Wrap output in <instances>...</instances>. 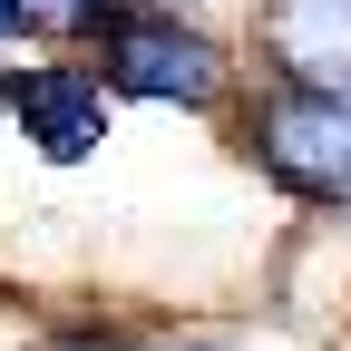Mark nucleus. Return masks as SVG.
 Returning <instances> with one entry per match:
<instances>
[{"mask_svg": "<svg viewBox=\"0 0 351 351\" xmlns=\"http://www.w3.org/2000/svg\"><path fill=\"white\" fill-rule=\"evenodd\" d=\"M166 10H205V0H166Z\"/></svg>", "mask_w": 351, "mask_h": 351, "instance_id": "nucleus-9", "label": "nucleus"}, {"mask_svg": "<svg viewBox=\"0 0 351 351\" xmlns=\"http://www.w3.org/2000/svg\"><path fill=\"white\" fill-rule=\"evenodd\" d=\"M78 59L98 69L117 108H176V117L225 127V108L244 98V49L205 10H166V0H117Z\"/></svg>", "mask_w": 351, "mask_h": 351, "instance_id": "nucleus-1", "label": "nucleus"}, {"mask_svg": "<svg viewBox=\"0 0 351 351\" xmlns=\"http://www.w3.org/2000/svg\"><path fill=\"white\" fill-rule=\"evenodd\" d=\"M0 127L39 166H98V147L117 137V98L78 49H20L0 59Z\"/></svg>", "mask_w": 351, "mask_h": 351, "instance_id": "nucleus-3", "label": "nucleus"}, {"mask_svg": "<svg viewBox=\"0 0 351 351\" xmlns=\"http://www.w3.org/2000/svg\"><path fill=\"white\" fill-rule=\"evenodd\" d=\"M108 10H117V0H20V20L39 29V49H88Z\"/></svg>", "mask_w": 351, "mask_h": 351, "instance_id": "nucleus-5", "label": "nucleus"}, {"mask_svg": "<svg viewBox=\"0 0 351 351\" xmlns=\"http://www.w3.org/2000/svg\"><path fill=\"white\" fill-rule=\"evenodd\" d=\"M39 351H156V332L147 322H108V313H69V322L39 332Z\"/></svg>", "mask_w": 351, "mask_h": 351, "instance_id": "nucleus-6", "label": "nucleus"}, {"mask_svg": "<svg viewBox=\"0 0 351 351\" xmlns=\"http://www.w3.org/2000/svg\"><path fill=\"white\" fill-rule=\"evenodd\" d=\"M20 49H39V29L20 20V0H0V59H20Z\"/></svg>", "mask_w": 351, "mask_h": 351, "instance_id": "nucleus-7", "label": "nucleus"}, {"mask_svg": "<svg viewBox=\"0 0 351 351\" xmlns=\"http://www.w3.org/2000/svg\"><path fill=\"white\" fill-rule=\"evenodd\" d=\"M156 351H234V341H205V332H156Z\"/></svg>", "mask_w": 351, "mask_h": 351, "instance_id": "nucleus-8", "label": "nucleus"}, {"mask_svg": "<svg viewBox=\"0 0 351 351\" xmlns=\"http://www.w3.org/2000/svg\"><path fill=\"white\" fill-rule=\"evenodd\" d=\"M244 78L351 88V0H244Z\"/></svg>", "mask_w": 351, "mask_h": 351, "instance_id": "nucleus-4", "label": "nucleus"}, {"mask_svg": "<svg viewBox=\"0 0 351 351\" xmlns=\"http://www.w3.org/2000/svg\"><path fill=\"white\" fill-rule=\"evenodd\" d=\"M225 147L293 215L351 225V88H263V78H244V98L225 108Z\"/></svg>", "mask_w": 351, "mask_h": 351, "instance_id": "nucleus-2", "label": "nucleus"}]
</instances>
